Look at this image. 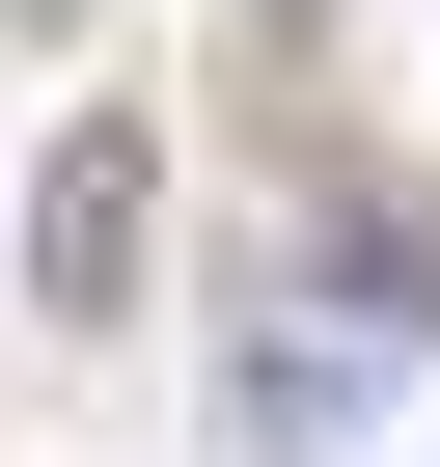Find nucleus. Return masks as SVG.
<instances>
[{"instance_id": "obj_1", "label": "nucleus", "mask_w": 440, "mask_h": 467, "mask_svg": "<svg viewBox=\"0 0 440 467\" xmlns=\"http://www.w3.org/2000/svg\"><path fill=\"white\" fill-rule=\"evenodd\" d=\"M138 248H165V138H138V110H83V138L28 165V303H56V330H110V303H138Z\"/></svg>"}]
</instances>
